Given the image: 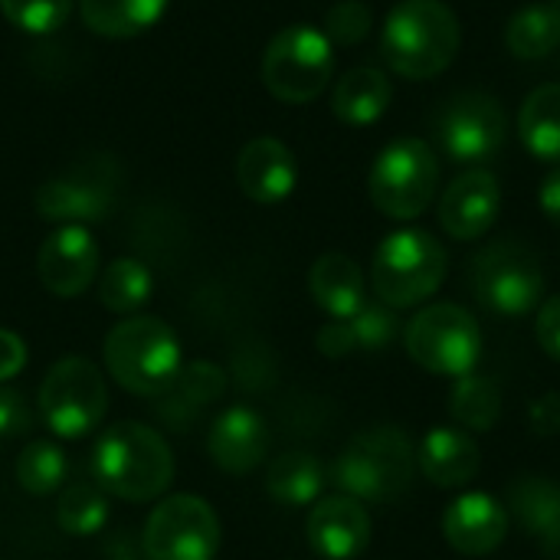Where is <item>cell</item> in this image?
<instances>
[{"instance_id": "1", "label": "cell", "mask_w": 560, "mask_h": 560, "mask_svg": "<svg viewBox=\"0 0 560 560\" xmlns=\"http://www.w3.org/2000/svg\"><path fill=\"white\" fill-rule=\"evenodd\" d=\"M459 16L443 0H400L381 30L384 62L410 82L446 72L459 56Z\"/></svg>"}, {"instance_id": "2", "label": "cell", "mask_w": 560, "mask_h": 560, "mask_svg": "<svg viewBox=\"0 0 560 560\" xmlns=\"http://www.w3.org/2000/svg\"><path fill=\"white\" fill-rule=\"evenodd\" d=\"M92 466L102 492L125 502H151L174 482V453L167 440L135 420L115 423L95 440Z\"/></svg>"}, {"instance_id": "3", "label": "cell", "mask_w": 560, "mask_h": 560, "mask_svg": "<svg viewBox=\"0 0 560 560\" xmlns=\"http://www.w3.org/2000/svg\"><path fill=\"white\" fill-rule=\"evenodd\" d=\"M413 472V440L400 427H368L335 459L331 482L341 495H351L364 505H390L410 492Z\"/></svg>"}, {"instance_id": "4", "label": "cell", "mask_w": 560, "mask_h": 560, "mask_svg": "<svg viewBox=\"0 0 560 560\" xmlns=\"http://www.w3.org/2000/svg\"><path fill=\"white\" fill-rule=\"evenodd\" d=\"M115 384L135 397H164L184 371V351L174 328L151 315L118 322L102 345Z\"/></svg>"}, {"instance_id": "5", "label": "cell", "mask_w": 560, "mask_h": 560, "mask_svg": "<svg viewBox=\"0 0 560 560\" xmlns=\"http://www.w3.org/2000/svg\"><path fill=\"white\" fill-rule=\"evenodd\" d=\"M450 272L446 246L417 226L394 230L381 240L371 259V289L387 308H417L440 292Z\"/></svg>"}, {"instance_id": "6", "label": "cell", "mask_w": 560, "mask_h": 560, "mask_svg": "<svg viewBox=\"0 0 560 560\" xmlns=\"http://www.w3.org/2000/svg\"><path fill=\"white\" fill-rule=\"evenodd\" d=\"M404 345L413 364L436 377L456 381L476 371L482 358V328L469 308L456 302H433L407 322Z\"/></svg>"}, {"instance_id": "7", "label": "cell", "mask_w": 560, "mask_h": 560, "mask_svg": "<svg viewBox=\"0 0 560 560\" xmlns=\"http://www.w3.org/2000/svg\"><path fill=\"white\" fill-rule=\"evenodd\" d=\"M335 72V49L325 30L295 23L279 30L262 52V82L266 89L289 105L315 102Z\"/></svg>"}, {"instance_id": "8", "label": "cell", "mask_w": 560, "mask_h": 560, "mask_svg": "<svg viewBox=\"0 0 560 560\" xmlns=\"http://www.w3.org/2000/svg\"><path fill=\"white\" fill-rule=\"evenodd\" d=\"M440 187V161L423 138L390 141L368 177L374 207L390 220H417L430 210Z\"/></svg>"}, {"instance_id": "9", "label": "cell", "mask_w": 560, "mask_h": 560, "mask_svg": "<svg viewBox=\"0 0 560 560\" xmlns=\"http://www.w3.org/2000/svg\"><path fill=\"white\" fill-rule=\"evenodd\" d=\"M472 292L495 315L518 318L535 312L545 302V272L538 253L515 236L492 240L472 259Z\"/></svg>"}, {"instance_id": "10", "label": "cell", "mask_w": 560, "mask_h": 560, "mask_svg": "<svg viewBox=\"0 0 560 560\" xmlns=\"http://www.w3.org/2000/svg\"><path fill=\"white\" fill-rule=\"evenodd\" d=\"M108 410V387L102 371L89 358L56 361L39 384L43 423L59 440H79L98 430Z\"/></svg>"}, {"instance_id": "11", "label": "cell", "mask_w": 560, "mask_h": 560, "mask_svg": "<svg viewBox=\"0 0 560 560\" xmlns=\"http://www.w3.org/2000/svg\"><path fill=\"white\" fill-rule=\"evenodd\" d=\"M220 518L200 495H167L151 509L141 551L144 560H213L220 551Z\"/></svg>"}, {"instance_id": "12", "label": "cell", "mask_w": 560, "mask_h": 560, "mask_svg": "<svg viewBox=\"0 0 560 560\" xmlns=\"http://www.w3.org/2000/svg\"><path fill=\"white\" fill-rule=\"evenodd\" d=\"M436 141L459 164H486L509 141V115L489 92H456L436 112Z\"/></svg>"}, {"instance_id": "13", "label": "cell", "mask_w": 560, "mask_h": 560, "mask_svg": "<svg viewBox=\"0 0 560 560\" xmlns=\"http://www.w3.org/2000/svg\"><path fill=\"white\" fill-rule=\"evenodd\" d=\"M371 532H374V522H371L368 505L341 492L318 499L305 518L308 548L322 560L361 558L371 545Z\"/></svg>"}, {"instance_id": "14", "label": "cell", "mask_w": 560, "mask_h": 560, "mask_svg": "<svg viewBox=\"0 0 560 560\" xmlns=\"http://www.w3.org/2000/svg\"><path fill=\"white\" fill-rule=\"evenodd\" d=\"M36 269L46 292L72 299L85 292L98 276V243L82 223H66L43 240Z\"/></svg>"}, {"instance_id": "15", "label": "cell", "mask_w": 560, "mask_h": 560, "mask_svg": "<svg viewBox=\"0 0 560 560\" xmlns=\"http://www.w3.org/2000/svg\"><path fill=\"white\" fill-rule=\"evenodd\" d=\"M502 213L499 177L486 167H469L440 197V226L463 243L482 240Z\"/></svg>"}, {"instance_id": "16", "label": "cell", "mask_w": 560, "mask_h": 560, "mask_svg": "<svg viewBox=\"0 0 560 560\" xmlns=\"http://www.w3.org/2000/svg\"><path fill=\"white\" fill-rule=\"evenodd\" d=\"M509 509L489 492H463L443 515V538L456 555L486 558L509 538Z\"/></svg>"}, {"instance_id": "17", "label": "cell", "mask_w": 560, "mask_h": 560, "mask_svg": "<svg viewBox=\"0 0 560 560\" xmlns=\"http://www.w3.org/2000/svg\"><path fill=\"white\" fill-rule=\"evenodd\" d=\"M36 210L43 220H56L62 226L102 220L112 210V180H105L92 164H75L36 190Z\"/></svg>"}, {"instance_id": "18", "label": "cell", "mask_w": 560, "mask_h": 560, "mask_svg": "<svg viewBox=\"0 0 560 560\" xmlns=\"http://www.w3.org/2000/svg\"><path fill=\"white\" fill-rule=\"evenodd\" d=\"M299 180L295 154L279 138H253L236 154V184L253 203H282Z\"/></svg>"}, {"instance_id": "19", "label": "cell", "mask_w": 560, "mask_h": 560, "mask_svg": "<svg viewBox=\"0 0 560 560\" xmlns=\"http://www.w3.org/2000/svg\"><path fill=\"white\" fill-rule=\"evenodd\" d=\"M266 446H269L266 420L253 407H246V404L226 407L213 420V427L207 433V453H210V459L223 472H230V476L253 472L262 463Z\"/></svg>"}, {"instance_id": "20", "label": "cell", "mask_w": 560, "mask_h": 560, "mask_svg": "<svg viewBox=\"0 0 560 560\" xmlns=\"http://www.w3.org/2000/svg\"><path fill=\"white\" fill-rule=\"evenodd\" d=\"M417 469L436 489H463L479 476L482 450L459 427H433L417 450Z\"/></svg>"}, {"instance_id": "21", "label": "cell", "mask_w": 560, "mask_h": 560, "mask_svg": "<svg viewBox=\"0 0 560 560\" xmlns=\"http://www.w3.org/2000/svg\"><path fill=\"white\" fill-rule=\"evenodd\" d=\"M509 518L541 545L551 560H560V486L545 476H522L509 489Z\"/></svg>"}, {"instance_id": "22", "label": "cell", "mask_w": 560, "mask_h": 560, "mask_svg": "<svg viewBox=\"0 0 560 560\" xmlns=\"http://www.w3.org/2000/svg\"><path fill=\"white\" fill-rule=\"evenodd\" d=\"M308 292H312L315 305L338 322H348L368 302L364 299V272L345 253H325L312 262Z\"/></svg>"}, {"instance_id": "23", "label": "cell", "mask_w": 560, "mask_h": 560, "mask_svg": "<svg viewBox=\"0 0 560 560\" xmlns=\"http://www.w3.org/2000/svg\"><path fill=\"white\" fill-rule=\"evenodd\" d=\"M390 98H394L390 79L381 69H374V66H358V69H348L335 82L331 112L345 125L364 128V125H374L387 112Z\"/></svg>"}, {"instance_id": "24", "label": "cell", "mask_w": 560, "mask_h": 560, "mask_svg": "<svg viewBox=\"0 0 560 560\" xmlns=\"http://www.w3.org/2000/svg\"><path fill=\"white\" fill-rule=\"evenodd\" d=\"M322 489H325V469L305 450L282 453L266 469V492L279 505H289V509L315 505L318 495H322Z\"/></svg>"}, {"instance_id": "25", "label": "cell", "mask_w": 560, "mask_h": 560, "mask_svg": "<svg viewBox=\"0 0 560 560\" xmlns=\"http://www.w3.org/2000/svg\"><path fill=\"white\" fill-rule=\"evenodd\" d=\"M518 135L522 144L538 161H560V82L538 85L518 108Z\"/></svg>"}, {"instance_id": "26", "label": "cell", "mask_w": 560, "mask_h": 560, "mask_svg": "<svg viewBox=\"0 0 560 560\" xmlns=\"http://www.w3.org/2000/svg\"><path fill=\"white\" fill-rule=\"evenodd\" d=\"M167 10V0H79L82 23L108 39H125L151 30Z\"/></svg>"}, {"instance_id": "27", "label": "cell", "mask_w": 560, "mask_h": 560, "mask_svg": "<svg viewBox=\"0 0 560 560\" xmlns=\"http://www.w3.org/2000/svg\"><path fill=\"white\" fill-rule=\"evenodd\" d=\"M450 413L453 420L469 433H489L495 430L502 417V390L489 374L469 371L453 381L450 390Z\"/></svg>"}, {"instance_id": "28", "label": "cell", "mask_w": 560, "mask_h": 560, "mask_svg": "<svg viewBox=\"0 0 560 560\" xmlns=\"http://www.w3.org/2000/svg\"><path fill=\"white\" fill-rule=\"evenodd\" d=\"M226 390V374L210 364V361H194V364H184L180 377L174 381V387L164 394V407L161 413L171 420V423H187L194 413H200L207 404L220 400Z\"/></svg>"}, {"instance_id": "29", "label": "cell", "mask_w": 560, "mask_h": 560, "mask_svg": "<svg viewBox=\"0 0 560 560\" xmlns=\"http://www.w3.org/2000/svg\"><path fill=\"white\" fill-rule=\"evenodd\" d=\"M505 46L518 59H545L560 46V7L532 3L505 26Z\"/></svg>"}, {"instance_id": "30", "label": "cell", "mask_w": 560, "mask_h": 560, "mask_svg": "<svg viewBox=\"0 0 560 560\" xmlns=\"http://www.w3.org/2000/svg\"><path fill=\"white\" fill-rule=\"evenodd\" d=\"M151 292H154L151 269L128 256L108 262L102 272V282H98V302L115 315H135L138 308L148 305Z\"/></svg>"}, {"instance_id": "31", "label": "cell", "mask_w": 560, "mask_h": 560, "mask_svg": "<svg viewBox=\"0 0 560 560\" xmlns=\"http://www.w3.org/2000/svg\"><path fill=\"white\" fill-rule=\"evenodd\" d=\"M56 525L72 538H92L108 525V499L92 482H72L59 492Z\"/></svg>"}, {"instance_id": "32", "label": "cell", "mask_w": 560, "mask_h": 560, "mask_svg": "<svg viewBox=\"0 0 560 560\" xmlns=\"http://www.w3.org/2000/svg\"><path fill=\"white\" fill-rule=\"evenodd\" d=\"M66 476H69L66 453L49 440H36L16 456V482L30 495H52L56 489H62Z\"/></svg>"}, {"instance_id": "33", "label": "cell", "mask_w": 560, "mask_h": 560, "mask_svg": "<svg viewBox=\"0 0 560 560\" xmlns=\"http://www.w3.org/2000/svg\"><path fill=\"white\" fill-rule=\"evenodd\" d=\"M0 13L23 33L43 36L59 30L69 13H72V0H0Z\"/></svg>"}, {"instance_id": "34", "label": "cell", "mask_w": 560, "mask_h": 560, "mask_svg": "<svg viewBox=\"0 0 560 560\" xmlns=\"http://www.w3.org/2000/svg\"><path fill=\"white\" fill-rule=\"evenodd\" d=\"M351 331H354V341L361 351H381L387 348L397 331H400V318L394 308H387L384 302H364L358 308V315L348 318Z\"/></svg>"}, {"instance_id": "35", "label": "cell", "mask_w": 560, "mask_h": 560, "mask_svg": "<svg viewBox=\"0 0 560 560\" xmlns=\"http://www.w3.org/2000/svg\"><path fill=\"white\" fill-rule=\"evenodd\" d=\"M371 23L374 13L364 0H341L325 16V36L331 39V46H354L371 33Z\"/></svg>"}, {"instance_id": "36", "label": "cell", "mask_w": 560, "mask_h": 560, "mask_svg": "<svg viewBox=\"0 0 560 560\" xmlns=\"http://www.w3.org/2000/svg\"><path fill=\"white\" fill-rule=\"evenodd\" d=\"M30 423H33V413H30L26 397L0 384V440L20 436L23 430H30Z\"/></svg>"}, {"instance_id": "37", "label": "cell", "mask_w": 560, "mask_h": 560, "mask_svg": "<svg viewBox=\"0 0 560 560\" xmlns=\"http://www.w3.org/2000/svg\"><path fill=\"white\" fill-rule=\"evenodd\" d=\"M535 338L551 361H560V295H551L538 305Z\"/></svg>"}, {"instance_id": "38", "label": "cell", "mask_w": 560, "mask_h": 560, "mask_svg": "<svg viewBox=\"0 0 560 560\" xmlns=\"http://www.w3.org/2000/svg\"><path fill=\"white\" fill-rule=\"evenodd\" d=\"M528 427L538 436H558L560 433V390H548L538 400L528 404Z\"/></svg>"}, {"instance_id": "39", "label": "cell", "mask_w": 560, "mask_h": 560, "mask_svg": "<svg viewBox=\"0 0 560 560\" xmlns=\"http://www.w3.org/2000/svg\"><path fill=\"white\" fill-rule=\"evenodd\" d=\"M318 351L325 354V358H348L351 351H358V341H354V331H351V325L348 322H338V318H331L322 331H318Z\"/></svg>"}, {"instance_id": "40", "label": "cell", "mask_w": 560, "mask_h": 560, "mask_svg": "<svg viewBox=\"0 0 560 560\" xmlns=\"http://www.w3.org/2000/svg\"><path fill=\"white\" fill-rule=\"evenodd\" d=\"M23 368H26V341L16 331L0 328V384L16 377Z\"/></svg>"}, {"instance_id": "41", "label": "cell", "mask_w": 560, "mask_h": 560, "mask_svg": "<svg viewBox=\"0 0 560 560\" xmlns=\"http://www.w3.org/2000/svg\"><path fill=\"white\" fill-rule=\"evenodd\" d=\"M538 203H541V210H545V217L560 226V167H555L545 180H541V187H538Z\"/></svg>"}, {"instance_id": "42", "label": "cell", "mask_w": 560, "mask_h": 560, "mask_svg": "<svg viewBox=\"0 0 560 560\" xmlns=\"http://www.w3.org/2000/svg\"><path fill=\"white\" fill-rule=\"evenodd\" d=\"M115 560H135V558H115Z\"/></svg>"}, {"instance_id": "43", "label": "cell", "mask_w": 560, "mask_h": 560, "mask_svg": "<svg viewBox=\"0 0 560 560\" xmlns=\"http://www.w3.org/2000/svg\"><path fill=\"white\" fill-rule=\"evenodd\" d=\"M555 3H558V7H560V0H555Z\"/></svg>"}]
</instances>
